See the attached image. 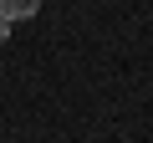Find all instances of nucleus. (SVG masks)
Here are the masks:
<instances>
[{"label":"nucleus","instance_id":"obj_1","mask_svg":"<svg viewBox=\"0 0 153 143\" xmlns=\"http://www.w3.org/2000/svg\"><path fill=\"white\" fill-rule=\"evenodd\" d=\"M41 10V0H0V16L5 21H31Z\"/></svg>","mask_w":153,"mask_h":143},{"label":"nucleus","instance_id":"obj_2","mask_svg":"<svg viewBox=\"0 0 153 143\" xmlns=\"http://www.w3.org/2000/svg\"><path fill=\"white\" fill-rule=\"evenodd\" d=\"M5 41H10V21L0 16V46H5Z\"/></svg>","mask_w":153,"mask_h":143}]
</instances>
